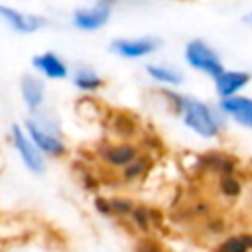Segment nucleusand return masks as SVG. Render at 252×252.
Wrapping results in <instances>:
<instances>
[{
    "mask_svg": "<svg viewBox=\"0 0 252 252\" xmlns=\"http://www.w3.org/2000/svg\"><path fill=\"white\" fill-rule=\"evenodd\" d=\"M161 94L171 102L175 112L181 114L185 126H189L195 134H199L203 138H215L219 134L222 120L205 102H201V100H197L193 96H187V94H179V93L167 91V89L161 91Z\"/></svg>",
    "mask_w": 252,
    "mask_h": 252,
    "instance_id": "nucleus-1",
    "label": "nucleus"
},
{
    "mask_svg": "<svg viewBox=\"0 0 252 252\" xmlns=\"http://www.w3.org/2000/svg\"><path fill=\"white\" fill-rule=\"evenodd\" d=\"M26 136L30 138V142L39 150V154H47L53 158H59L67 152L65 142L59 136V128L55 122L45 124L41 120L35 118H28L26 120Z\"/></svg>",
    "mask_w": 252,
    "mask_h": 252,
    "instance_id": "nucleus-2",
    "label": "nucleus"
},
{
    "mask_svg": "<svg viewBox=\"0 0 252 252\" xmlns=\"http://www.w3.org/2000/svg\"><path fill=\"white\" fill-rule=\"evenodd\" d=\"M185 61L197 69V71H203L207 75H211L213 79L222 73V63L219 59V55L203 41V39H193L185 45Z\"/></svg>",
    "mask_w": 252,
    "mask_h": 252,
    "instance_id": "nucleus-3",
    "label": "nucleus"
},
{
    "mask_svg": "<svg viewBox=\"0 0 252 252\" xmlns=\"http://www.w3.org/2000/svg\"><path fill=\"white\" fill-rule=\"evenodd\" d=\"M12 142H14V148L18 150L24 165L33 171V173H41L43 167H45V161H43V156L39 154V150L30 142V138L26 136V132L18 126V124H12Z\"/></svg>",
    "mask_w": 252,
    "mask_h": 252,
    "instance_id": "nucleus-4",
    "label": "nucleus"
},
{
    "mask_svg": "<svg viewBox=\"0 0 252 252\" xmlns=\"http://www.w3.org/2000/svg\"><path fill=\"white\" fill-rule=\"evenodd\" d=\"M159 45H161V41L156 39V37H136V39L120 37V39H114L112 41L110 49L114 53H118L120 57L138 59V57H146V55L154 53Z\"/></svg>",
    "mask_w": 252,
    "mask_h": 252,
    "instance_id": "nucleus-5",
    "label": "nucleus"
},
{
    "mask_svg": "<svg viewBox=\"0 0 252 252\" xmlns=\"http://www.w3.org/2000/svg\"><path fill=\"white\" fill-rule=\"evenodd\" d=\"M0 18L18 33H33L47 24V20L41 16L24 14V12L10 8V6H4V4H0Z\"/></svg>",
    "mask_w": 252,
    "mask_h": 252,
    "instance_id": "nucleus-6",
    "label": "nucleus"
},
{
    "mask_svg": "<svg viewBox=\"0 0 252 252\" xmlns=\"http://www.w3.org/2000/svg\"><path fill=\"white\" fill-rule=\"evenodd\" d=\"M110 18V8L102 4H94L89 8H79L73 12V26L83 32H94L102 28Z\"/></svg>",
    "mask_w": 252,
    "mask_h": 252,
    "instance_id": "nucleus-7",
    "label": "nucleus"
},
{
    "mask_svg": "<svg viewBox=\"0 0 252 252\" xmlns=\"http://www.w3.org/2000/svg\"><path fill=\"white\" fill-rule=\"evenodd\" d=\"M140 156V148L132 142H120V144H104L100 150V158L110 167H124L130 161H134Z\"/></svg>",
    "mask_w": 252,
    "mask_h": 252,
    "instance_id": "nucleus-8",
    "label": "nucleus"
},
{
    "mask_svg": "<svg viewBox=\"0 0 252 252\" xmlns=\"http://www.w3.org/2000/svg\"><path fill=\"white\" fill-rule=\"evenodd\" d=\"M220 110L224 114H228L230 118H234L240 126L250 128V124H252V102H250V98L238 96V94L222 98L220 100Z\"/></svg>",
    "mask_w": 252,
    "mask_h": 252,
    "instance_id": "nucleus-9",
    "label": "nucleus"
},
{
    "mask_svg": "<svg viewBox=\"0 0 252 252\" xmlns=\"http://www.w3.org/2000/svg\"><path fill=\"white\" fill-rule=\"evenodd\" d=\"M250 75L246 71H222L215 77V87L220 98H228L234 96L240 89H244L248 85Z\"/></svg>",
    "mask_w": 252,
    "mask_h": 252,
    "instance_id": "nucleus-10",
    "label": "nucleus"
},
{
    "mask_svg": "<svg viewBox=\"0 0 252 252\" xmlns=\"http://www.w3.org/2000/svg\"><path fill=\"white\" fill-rule=\"evenodd\" d=\"M33 67L47 79H65L67 77V65L51 51H45V53H39L32 59Z\"/></svg>",
    "mask_w": 252,
    "mask_h": 252,
    "instance_id": "nucleus-11",
    "label": "nucleus"
},
{
    "mask_svg": "<svg viewBox=\"0 0 252 252\" xmlns=\"http://www.w3.org/2000/svg\"><path fill=\"white\" fill-rule=\"evenodd\" d=\"M20 93H22V98H24L26 106L32 112H35L41 106L45 91H43V83L35 75H24L22 77V81H20Z\"/></svg>",
    "mask_w": 252,
    "mask_h": 252,
    "instance_id": "nucleus-12",
    "label": "nucleus"
},
{
    "mask_svg": "<svg viewBox=\"0 0 252 252\" xmlns=\"http://www.w3.org/2000/svg\"><path fill=\"white\" fill-rule=\"evenodd\" d=\"M108 128H110L116 136L124 138V142H126L128 138H132V136L138 134L140 124H138V120H136L130 112H112V114H110V126H108Z\"/></svg>",
    "mask_w": 252,
    "mask_h": 252,
    "instance_id": "nucleus-13",
    "label": "nucleus"
},
{
    "mask_svg": "<svg viewBox=\"0 0 252 252\" xmlns=\"http://www.w3.org/2000/svg\"><path fill=\"white\" fill-rule=\"evenodd\" d=\"M73 85L79 89V91H85V93H94L102 87V79L100 75H96L93 69H87V67H81L73 73Z\"/></svg>",
    "mask_w": 252,
    "mask_h": 252,
    "instance_id": "nucleus-14",
    "label": "nucleus"
},
{
    "mask_svg": "<svg viewBox=\"0 0 252 252\" xmlns=\"http://www.w3.org/2000/svg\"><path fill=\"white\" fill-rule=\"evenodd\" d=\"M148 75L158 81V83H165V85H179L183 81V75L177 71V69H171V67H165V65H148L146 67Z\"/></svg>",
    "mask_w": 252,
    "mask_h": 252,
    "instance_id": "nucleus-15",
    "label": "nucleus"
},
{
    "mask_svg": "<svg viewBox=\"0 0 252 252\" xmlns=\"http://www.w3.org/2000/svg\"><path fill=\"white\" fill-rule=\"evenodd\" d=\"M150 156H138L134 161H130L128 165L122 167V179L124 181H134V179H140L148 169H150Z\"/></svg>",
    "mask_w": 252,
    "mask_h": 252,
    "instance_id": "nucleus-16",
    "label": "nucleus"
},
{
    "mask_svg": "<svg viewBox=\"0 0 252 252\" xmlns=\"http://www.w3.org/2000/svg\"><path fill=\"white\" fill-rule=\"evenodd\" d=\"M203 163H207L209 167H213L217 171H222L224 175H230V171L234 169V161L228 156L219 154V152H213V154L203 156Z\"/></svg>",
    "mask_w": 252,
    "mask_h": 252,
    "instance_id": "nucleus-17",
    "label": "nucleus"
},
{
    "mask_svg": "<svg viewBox=\"0 0 252 252\" xmlns=\"http://www.w3.org/2000/svg\"><path fill=\"white\" fill-rule=\"evenodd\" d=\"M250 246H252V238L248 234H238V236L226 238L219 246V252H248Z\"/></svg>",
    "mask_w": 252,
    "mask_h": 252,
    "instance_id": "nucleus-18",
    "label": "nucleus"
},
{
    "mask_svg": "<svg viewBox=\"0 0 252 252\" xmlns=\"http://www.w3.org/2000/svg\"><path fill=\"white\" fill-rule=\"evenodd\" d=\"M220 191H222L224 195H228V197H234V195L240 193V183H238L234 177L224 175V177L220 179Z\"/></svg>",
    "mask_w": 252,
    "mask_h": 252,
    "instance_id": "nucleus-19",
    "label": "nucleus"
},
{
    "mask_svg": "<svg viewBox=\"0 0 252 252\" xmlns=\"http://www.w3.org/2000/svg\"><path fill=\"white\" fill-rule=\"evenodd\" d=\"M108 205H110V213H120V215H124V213H130V211H132V203L126 201V199H110Z\"/></svg>",
    "mask_w": 252,
    "mask_h": 252,
    "instance_id": "nucleus-20",
    "label": "nucleus"
},
{
    "mask_svg": "<svg viewBox=\"0 0 252 252\" xmlns=\"http://www.w3.org/2000/svg\"><path fill=\"white\" fill-rule=\"evenodd\" d=\"M94 205H96V209H98L100 213H104V215H108V213H110V205H108V201L96 199V201H94Z\"/></svg>",
    "mask_w": 252,
    "mask_h": 252,
    "instance_id": "nucleus-21",
    "label": "nucleus"
}]
</instances>
